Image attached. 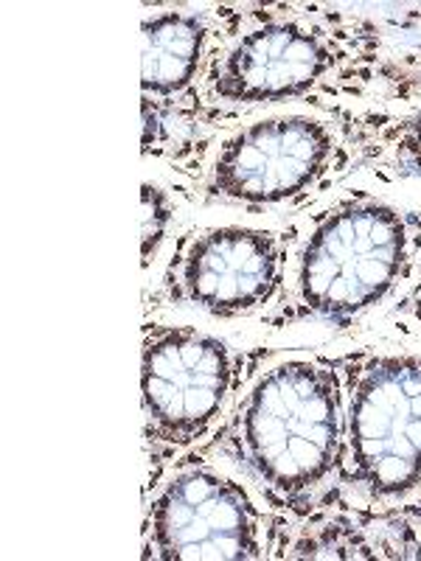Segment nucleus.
I'll return each mask as SVG.
<instances>
[{
	"label": "nucleus",
	"mask_w": 421,
	"mask_h": 561,
	"mask_svg": "<svg viewBox=\"0 0 421 561\" xmlns=\"http://www.w3.org/2000/svg\"><path fill=\"white\" fill-rule=\"evenodd\" d=\"M332 62L315 32L295 23L244 34L210 70V93L225 102H284L312 88Z\"/></svg>",
	"instance_id": "8"
},
{
	"label": "nucleus",
	"mask_w": 421,
	"mask_h": 561,
	"mask_svg": "<svg viewBox=\"0 0 421 561\" xmlns=\"http://www.w3.org/2000/svg\"><path fill=\"white\" fill-rule=\"evenodd\" d=\"M408 253V228L390 205L351 203L332 210L298 259L295 298L318 318H351L388 295Z\"/></svg>",
	"instance_id": "3"
},
{
	"label": "nucleus",
	"mask_w": 421,
	"mask_h": 561,
	"mask_svg": "<svg viewBox=\"0 0 421 561\" xmlns=\"http://www.w3.org/2000/svg\"><path fill=\"white\" fill-rule=\"evenodd\" d=\"M408 312L413 314V318L421 323V280H419V284H416L413 293H410V298H408Z\"/></svg>",
	"instance_id": "12"
},
{
	"label": "nucleus",
	"mask_w": 421,
	"mask_h": 561,
	"mask_svg": "<svg viewBox=\"0 0 421 561\" xmlns=\"http://www.w3.org/2000/svg\"><path fill=\"white\" fill-rule=\"evenodd\" d=\"M262 530V511L242 485L210 469H189L149 505L144 559H259Z\"/></svg>",
	"instance_id": "5"
},
{
	"label": "nucleus",
	"mask_w": 421,
	"mask_h": 561,
	"mask_svg": "<svg viewBox=\"0 0 421 561\" xmlns=\"http://www.w3.org/2000/svg\"><path fill=\"white\" fill-rule=\"evenodd\" d=\"M237 385L228 343L192 325H144L140 390L155 458L194 447L223 413Z\"/></svg>",
	"instance_id": "4"
},
{
	"label": "nucleus",
	"mask_w": 421,
	"mask_h": 561,
	"mask_svg": "<svg viewBox=\"0 0 421 561\" xmlns=\"http://www.w3.org/2000/svg\"><path fill=\"white\" fill-rule=\"evenodd\" d=\"M287 248L281 233L262 228H208L180 242L167 270L172 300L214 318L259 312L281 293Z\"/></svg>",
	"instance_id": "6"
},
{
	"label": "nucleus",
	"mask_w": 421,
	"mask_h": 561,
	"mask_svg": "<svg viewBox=\"0 0 421 561\" xmlns=\"http://www.w3.org/2000/svg\"><path fill=\"white\" fill-rule=\"evenodd\" d=\"M343 396L338 370L329 365H273L239 402L225 447L278 497L304 500L340 472Z\"/></svg>",
	"instance_id": "1"
},
{
	"label": "nucleus",
	"mask_w": 421,
	"mask_h": 561,
	"mask_svg": "<svg viewBox=\"0 0 421 561\" xmlns=\"http://www.w3.org/2000/svg\"><path fill=\"white\" fill-rule=\"evenodd\" d=\"M172 222V205L167 192H160L155 183L140 185V253L144 267H149L158 248L167 239V228Z\"/></svg>",
	"instance_id": "10"
},
{
	"label": "nucleus",
	"mask_w": 421,
	"mask_h": 561,
	"mask_svg": "<svg viewBox=\"0 0 421 561\" xmlns=\"http://www.w3.org/2000/svg\"><path fill=\"white\" fill-rule=\"evenodd\" d=\"M205 23L197 14L163 12L144 20V93L172 96L197 77Z\"/></svg>",
	"instance_id": "9"
},
{
	"label": "nucleus",
	"mask_w": 421,
	"mask_h": 561,
	"mask_svg": "<svg viewBox=\"0 0 421 561\" xmlns=\"http://www.w3.org/2000/svg\"><path fill=\"white\" fill-rule=\"evenodd\" d=\"M332 152V129L318 118H268L225 140L205 188L210 197L228 203H284L312 188L323 178Z\"/></svg>",
	"instance_id": "7"
},
{
	"label": "nucleus",
	"mask_w": 421,
	"mask_h": 561,
	"mask_svg": "<svg viewBox=\"0 0 421 561\" xmlns=\"http://www.w3.org/2000/svg\"><path fill=\"white\" fill-rule=\"evenodd\" d=\"M402 147H405V152H408L410 163H413V167H421V122L410 129Z\"/></svg>",
	"instance_id": "11"
},
{
	"label": "nucleus",
	"mask_w": 421,
	"mask_h": 561,
	"mask_svg": "<svg viewBox=\"0 0 421 561\" xmlns=\"http://www.w3.org/2000/svg\"><path fill=\"white\" fill-rule=\"evenodd\" d=\"M340 478L374 500L421 485V357L377 354L351 370Z\"/></svg>",
	"instance_id": "2"
}]
</instances>
